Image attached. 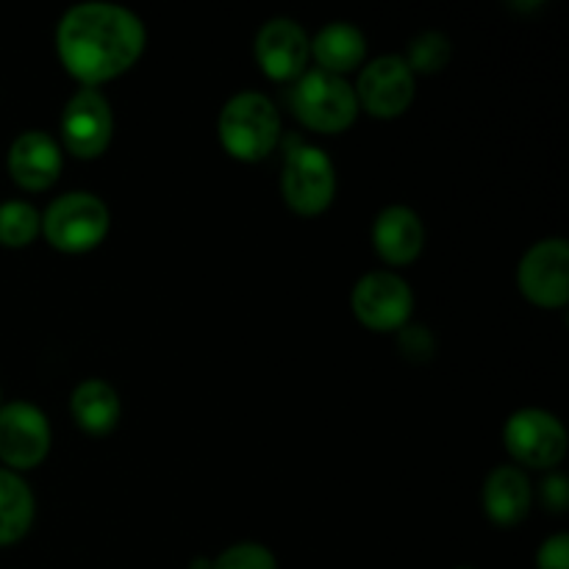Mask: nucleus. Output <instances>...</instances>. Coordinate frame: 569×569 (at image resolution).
<instances>
[{
	"mask_svg": "<svg viewBox=\"0 0 569 569\" xmlns=\"http://www.w3.org/2000/svg\"><path fill=\"white\" fill-rule=\"evenodd\" d=\"M61 64L83 87H98L137 64L144 50V26L114 3H78L56 31Z\"/></svg>",
	"mask_w": 569,
	"mask_h": 569,
	"instance_id": "1",
	"label": "nucleus"
},
{
	"mask_svg": "<svg viewBox=\"0 0 569 569\" xmlns=\"http://www.w3.org/2000/svg\"><path fill=\"white\" fill-rule=\"evenodd\" d=\"M281 139L276 103L261 92H239L220 114V142L233 159L261 161Z\"/></svg>",
	"mask_w": 569,
	"mask_h": 569,
	"instance_id": "2",
	"label": "nucleus"
},
{
	"mask_svg": "<svg viewBox=\"0 0 569 569\" xmlns=\"http://www.w3.org/2000/svg\"><path fill=\"white\" fill-rule=\"evenodd\" d=\"M292 109L306 128L320 133H339L353 126L359 100L342 76L309 70L298 78L292 92Z\"/></svg>",
	"mask_w": 569,
	"mask_h": 569,
	"instance_id": "3",
	"label": "nucleus"
},
{
	"mask_svg": "<svg viewBox=\"0 0 569 569\" xmlns=\"http://www.w3.org/2000/svg\"><path fill=\"white\" fill-rule=\"evenodd\" d=\"M42 231L56 250L87 253L109 233V209L89 192L61 194L42 217Z\"/></svg>",
	"mask_w": 569,
	"mask_h": 569,
	"instance_id": "4",
	"label": "nucleus"
},
{
	"mask_svg": "<svg viewBox=\"0 0 569 569\" xmlns=\"http://www.w3.org/2000/svg\"><path fill=\"white\" fill-rule=\"evenodd\" d=\"M283 200L292 211L315 217L331 206L337 192V172L331 159L315 144H298L287 153L281 176Z\"/></svg>",
	"mask_w": 569,
	"mask_h": 569,
	"instance_id": "5",
	"label": "nucleus"
},
{
	"mask_svg": "<svg viewBox=\"0 0 569 569\" xmlns=\"http://www.w3.org/2000/svg\"><path fill=\"white\" fill-rule=\"evenodd\" d=\"M503 442L515 461L533 470L556 467L567 453L565 426L542 409H522L511 415L506 422Z\"/></svg>",
	"mask_w": 569,
	"mask_h": 569,
	"instance_id": "6",
	"label": "nucleus"
},
{
	"mask_svg": "<svg viewBox=\"0 0 569 569\" xmlns=\"http://www.w3.org/2000/svg\"><path fill=\"white\" fill-rule=\"evenodd\" d=\"M520 292L542 309H561L569 300V244L565 239H542L533 244L517 270Z\"/></svg>",
	"mask_w": 569,
	"mask_h": 569,
	"instance_id": "7",
	"label": "nucleus"
},
{
	"mask_svg": "<svg viewBox=\"0 0 569 569\" xmlns=\"http://www.w3.org/2000/svg\"><path fill=\"white\" fill-rule=\"evenodd\" d=\"M114 120L103 92L94 87L78 89L61 114V142L78 159H98L111 142Z\"/></svg>",
	"mask_w": 569,
	"mask_h": 569,
	"instance_id": "8",
	"label": "nucleus"
},
{
	"mask_svg": "<svg viewBox=\"0 0 569 569\" xmlns=\"http://www.w3.org/2000/svg\"><path fill=\"white\" fill-rule=\"evenodd\" d=\"M353 315L370 331H398L409 322L415 295L409 283L395 272H370L353 289Z\"/></svg>",
	"mask_w": 569,
	"mask_h": 569,
	"instance_id": "9",
	"label": "nucleus"
},
{
	"mask_svg": "<svg viewBox=\"0 0 569 569\" xmlns=\"http://www.w3.org/2000/svg\"><path fill=\"white\" fill-rule=\"evenodd\" d=\"M50 450L48 417L26 400L0 406V461L14 470L42 465Z\"/></svg>",
	"mask_w": 569,
	"mask_h": 569,
	"instance_id": "10",
	"label": "nucleus"
},
{
	"mask_svg": "<svg viewBox=\"0 0 569 569\" xmlns=\"http://www.w3.org/2000/svg\"><path fill=\"white\" fill-rule=\"evenodd\" d=\"M353 92L359 106H365L372 117L392 120L415 100V72L406 67L403 56H381L365 67Z\"/></svg>",
	"mask_w": 569,
	"mask_h": 569,
	"instance_id": "11",
	"label": "nucleus"
},
{
	"mask_svg": "<svg viewBox=\"0 0 569 569\" xmlns=\"http://www.w3.org/2000/svg\"><path fill=\"white\" fill-rule=\"evenodd\" d=\"M311 42L303 26L287 17L264 22L256 37V59L272 81H292L306 72Z\"/></svg>",
	"mask_w": 569,
	"mask_h": 569,
	"instance_id": "12",
	"label": "nucleus"
},
{
	"mask_svg": "<svg viewBox=\"0 0 569 569\" xmlns=\"http://www.w3.org/2000/svg\"><path fill=\"white\" fill-rule=\"evenodd\" d=\"M61 172V150L44 131H26L9 148V176L28 192H42Z\"/></svg>",
	"mask_w": 569,
	"mask_h": 569,
	"instance_id": "13",
	"label": "nucleus"
},
{
	"mask_svg": "<svg viewBox=\"0 0 569 569\" xmlns=\"http://www.w3.org/2000/svg\"><path fill=\"white\" fill-rule=\"evenodd\" d=\"M372 244L387 264L403 267L411 264L422 253L426 244V228L420 217L406 206H389L378 214L372 226Z\"/></svg>",
	"mask_w": 569,
	"mask_h": 569,
	"instance_id": "14",
	"label": "nucleus"
},
{
	"mask_svg": "<svg viewBox=\"0 0 569 569\" xmlns=\"http://www.w3.org/2000/svg\"><path fill=\"white\" fill-rule=\"evenodd\" d=\"M483 509L498 526H517L531 509V481L520 467H495L483 483Z\"/></svg>",
	"mask_w": 569,
	"mask_h": 569,
	"instance_id": "15",
	"label": "nucleus"
},
{
	"mask_svg": "<svg viewBox=\"0 0 569 569\" xmlns=\"http://www.w3.org/2000/svg\"><path fill=\"white\" fill-rule=\"evenodd\" d=\"M70 409L83 431L103 437V433L114 431L117 422H120V395L114 392L111 383L100 381V378H89V381L76 387Z\"/></svg>",
	"mask_w": 569,
	"mask_h": 569,
	"instance_id": "16",
	"label": "nucleus"
},
{
	"mask_svg": "<svg viewBox=\"0 0 569 569\" xmlns=\"http://www.w3.org/2000/svg\"><path fill=\"white\" fill-rule=\"evenodd\" d=\"M311 53H315L322 72L342 76V72L356 70L365 61L367 42L359 28L350 26V22H331L315 37Z\"/></svg>",
	"mask_w": 569,
	"mask_h": 569,
	"instance_id": "17",
	"label": "nucleus"
},
{
	"mask_svg": "<svg viewBox=\"0 0 569 569\" xmlns=\"http://www.w3.org/2000/svg\"><path fill=\"white\" fill-rule=\"evenodd\" d=\"M33 522V495L17 472L0 470V548L20 542Z\"/></svg>",
	"mask_w": 569,
	"mask_h": 569,
	"instance_id": "18",
	"label": "nucleus"
},
{
	"mask_svg": "<svg viewBox=\"0 0 569 569\" xmlns=\"http://www.w3.org/2000/svg\"><path fill=\"white\" fill-rule=\"evenodd\" d=\"M42 231V214L26 200L0 203V244L3 248H26Z\"/></svg>",
	"mask_w": 569,
	"mask_h": 569,
	"instance_id": "19",
	"label": "nucleus"
},
{
	"mask_svg": "<svg viewBox=\"0 0 569 569\" xmlns=\"http://www.w3.org/2000/svg\"><path fill=\"white\" fill-rule=\"evenodd\" d=\"M453 48H450V39L439 31H426L420 37H415L409 42V53H406V67L411 72H439L448 67Z\"/></svg>",
	"mask_w": 569,
	"mask_h": 569,
	"instance_id": "20",
	"label": "nucleus"
},
{
	"mask_svg": "<svg viewBox=\"0 0 569 569\" xmlns=\"http://www.w3.org/2000/svg\"><path fill=\"white\" fill-rule=\"evenodd\" d=\"M211 569H278L276 556L256 542H242L217 556Z\"/></svg>",
	"mask_w": 569,
	"mask_h": 569,
	"instance_id": "21",
	"label": "nucleus"
},
{
	"mask_svg": "<svg viewBox=\"0 0 569 569\" xmlns=\"http://www.w3.org/2000/svg\"><path fill=\"white\" fill-rule=\"evenodd\" d=\"M539 569H569V537L567 533H556L548 542H542L537 556Z\"/></svg>",
	"mask_w": 569,
	"mask_h": 569,
	"instance_id": "22",
	"label": "nucleus"
},
{
	"mask_svg": "<svg viewBox=\"0 0 569 569\" xmlns=\"http://www.w3.org/2000/svg\"><path fill=\"white\" fill-rule=\"evenodd\" d=\"M400 345H403V353L409 356V359H428V356L433 353L431 333H428L426 328H420V326L406 328Z\"/></svg>",
	"mask_w": 569,
	"mask_h": 569,
	"instance_id": "23",
	"label": "nucleus"
},
{
	"mask_svg": "<svg viewBox=\"0 0 569 569\" xmlns=\"http://www.w3.org/2000/svg\"><path fill=\"white\" fill-rule=\"evenodd\" d=\"M542 500L548 509H553L556 515H561V511L567 509V500H569V489H567L565 478L550 476L548 481L542 483Z\"/></svg>",
	"mask_w": 569,
	"mask_h": 569,
	"instance_id": "24",
	"label": "nucleus"
},
{
	"mask_svg": "<svg viewBox=\"0 0 569 569\" xmlns=\"http://www.w3.org/2000/svg\"><path fill=\"white\" fill-rule=\"evenodd\" d=\"M459 569H472V567H459Z\"/></svg>",
	"mask_w": 569,
	"mask_h": 569,
	"instance_id": "25",
	"label": "nucleus"
}]
</instances>
